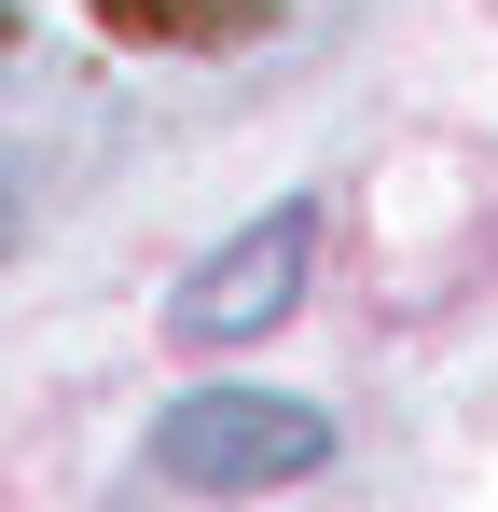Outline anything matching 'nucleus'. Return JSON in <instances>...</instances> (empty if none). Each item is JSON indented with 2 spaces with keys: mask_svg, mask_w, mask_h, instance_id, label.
<instances>
[{
  "mask_svg": "<svg viewBox=\"0 0 498 512\" xmlns=\"http://www.w3.org/2000/svg\"><path fill=\"white\" fill-rule=\"evenodd\" d=\"M332 429L319 402H291V388H194V402H166L153 429V471L166 485H291V471H319Z\"/></svg>",
  "mask_w": 498,
  "mask_h": 512,
  "instance_id": "1",
  "label": "nucleus"
},
{
  "mask_svg": "<svg viewBox=\"0 0 498 512\" xmlns=\"http://www.w3.org/2000/svg\"><path fill=\"white\" fill-rule=\"evenodd\" d=\"M305 250H319V222H305V208H263L236 250H208V263H194V291H180V333H194V346L263 333V319L305 291Z\"/></svg>",
  "mask_w": 498,
  "mask_h": 512,
  "instance_id": "2",
  "label": "nucleus"
},
{
  "mask_svg": "<svg viewBox=\"0 0 498 512\" xmlns=\"http://www.w3.org/2000/svg\"><path fill=\"white\" fill-rule=\"evenodd\" d=\"M125 42H249L263 28V0H97Z\"/></svg>",
  "mask_w": 498,
  "mask_h": 512,
  "instance_id": "3",
  "label": "nucleus"
}]
</instances>
